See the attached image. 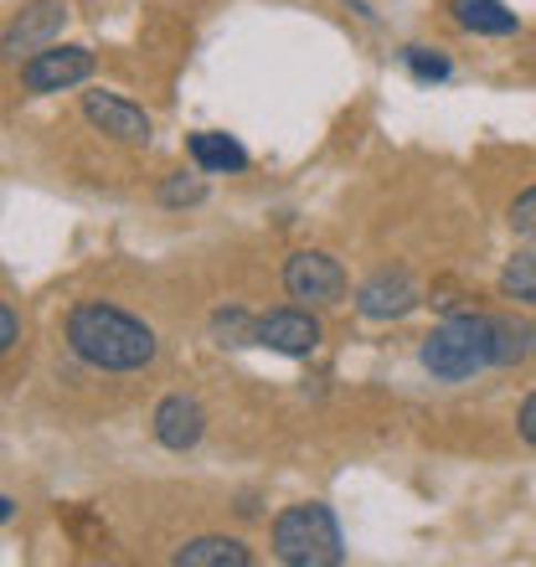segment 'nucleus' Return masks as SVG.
I'll return each mask as SVG.
<instances>
[{
    "label": "nucleus",
    "mask_w": 536,
    "mask_h": 567,
    "mask_svg": "<svg viewBox=\"0 0 536 567\" xmlns=\"http://www.w3.org/2000/svg\"><path fill=\"white\" fill-rule=\"evenodd\" d=\"M155 439H161L171 454H186V449L202 444V433H207V408L196 403V398H186V392H171V398H161V408H155Z\"/></svg>",
    "instance_id": "obj_9"
},
{
    "label": "nucleus",
    "mask_w": 536,
    "mask_h": 567,
    "mask_svg": "<svg viewBox=\"0 0 536 567\" xmlns=\"http://www.w3.org/2000/svg\"><path fill=\"white\" fill-rule=\"evenodd\" d=\"M402 68L418 78V83H444L454 73V62L439 52V47H402Z\"/></svg>",
    "instance_id": "obj_17"
},
{
    "label": "nucleus",
    "mask_w": 536,
    "mask_h": 567,
    "mask_svg": "<svg viewBox=\"0 0 536 567\" xmlns=\"http://www.w3.org/2000/svg\"><path fill=\"white\" fill-rule=\"evenodd\" d=\"M268 542H274V557L289 563V567H336V563H346L341 522H336V511L320 506V501H305V506L279 511V522H274Z\"/></svg>",
    "instance_id": "obj_3"
},
{
    "label": "nucleus",
    "mask_w": 536,
    "mask_h": 567,
    "mask_svg": "<svg viewBox=\"0 0 536 567\" xmlns=\"http://www.w3.org/2000/svg\"><path fill=\"white\" fill-rule=\"evenodd\" d=\"M423 367L433 382H470L475 372L495 367V315L485 310H454L444 326L423 336Z\"/></svg>",
    "instance_id": "obj_2"
},
{
    "label": "nucleus",
    "mask_w": 536,
    "mask_h": 567,
    "mask_svg": "<svg viewBox=\"0 0 536 567\" xmlns=\"http://www.w3.org/2000/svg\"><path fill=\"white\" fill-rule=\"evenodd\" d=\"M68 351L93 372H140L155 361L161 341L140 315L104 299H83L68 310Z\"/></svg>",
    "instance_id": "obj_1"
},
{
    "label": "nucleus",
    "mask_w": 536,
    "mask_h": 567,
    "mask_svg": "<svg viewBox=\"0 0 536 567\" xmlns=\"http://www.w3.org/2000/svg\"><path fill=\"white\" fill-rule=\"evenodd\" d=\"M93 78V52L89 47H47L37 58L21 62V89L27 93H68Z\"/></svg>",
    "instance_id": "obj_6"
},
{
    "label": "nucleus",
    "mask_w": 536,
    "mask_h": 567,
    "mask_svg": "<svg viewBox=\"0 0 536 567\" xmlns=\"http://www.w3.org/2000/svg\"><path fill=\"white\" fill-rule=\"evenodd\" d=\"M511 233H516V238H526V243H536V186H526L522 196H516V202H511Z\"/></svg>",
    "instance_id": "obj_19"
},
{
    "label": "nucleus",
    "mask_w": 536,
    "mask_h": 567,
    "mask_svg": "<svg viewBox=\"0 0 536 567\" xmlns=\"http://www.w3.org/2000/svg\"><path fill=\"white\" fill-rule=\"evenodd\" d=\"M161 202H165V207H196V202H207V181L176 171V176H165Z\"/></svg>",
    "instance_id": "obj_18"
},
{
    "label": "nucleus",
    "mask_w": 536,
    "mask_h": 567,
    "mask_svg": "<svg viewBox=\"0 0 536 567\" xmlns=\"http://www.w3.org/2000/svg\"><path fill=\"white\" fill-rule=\"evenodd\" d=\"M536 351V326L516 315H495V367H522Z\"/></svg>",
    "instance_id": "obj_14"
},
{
    "label": "nucleus",
    "mask_w": 536,
    "mask_h": 567,
    "mask_svg": "<svg viewBox=\"0 0 536 567\" xmlns=\"http://www.w3.org/2000/svg\"><path fill=\"white\" fill-rule=\"evenodd\" d=\"M186 150H192L196 171H207V176H217V171H243L248 165V150L238 145L233 135H212V130H202V135L186 140Z\"/></svg>",
    "instance_id": "obj_13"
},
{
    "label": "nucleus",
    "mask_w": 536,
    "mask_h": 567,
    "mask_svg": "<svg viewBox=\"0 0 536 567\" xmlns=\"http://www.w3.org/2000/svg\"><path fill=\"white\" fill-rule=\"evenodd\" d=\"M449 11H454V21H460L464 31H475V37H511V31L522 27L506 0H449Z\"/></svg>",
    "instance_id": "obj_12"
},
{
    "label": "nucleus",
    "mask_w": 536,
    "mask_h": 567,
    "mask_svg": "<svg viewBox=\"0 0 536 567\" xmlns=\"http://www.w3.org/2000/svg\"><path fill=\"white\" fill-rule=\"evenodd\" d=\"M62 27H68V0H31V6H21L0 27V62L21 68L27 58H37V52L58 42Z\"/></svg>",
    "instance_id": "obj_4"
},
{
    "label": "nucleus",
    "mask_w": 536,
    "mask_h": 567,
    "mask_svg": "<svg viewBox=\"0 0 536 567\" xmlns=\"http://www.w3.org/2000/svg\"><path fill=\"white\" fill-rule=\"evenodd\" d=\"M516 433H522L526 444L536 449V392H532V398H526V403H522V413H516Z\"/></svg>",
    "instance_id": "obj_21"
},
{
    "label": "nucleus",
    "mask_w": 536,
    "mask_h": 567,
    "mask_svg": "<svg viewBox=\"0 0 536 567\" xmlns=\"http://www.w3.org/2000/svg\"><path fill=\"white\" fill-rule=\"evenodd\" d=\"M501 295L536 310V248H522V254L506 258V269H501Z\"/></svg>",
    "instance_id": "obj_15"
},
{
    "label": "nucleus",
    "mask_w": 536,
    "mask_h": 567,
    "mask_svg": "<svg viewBox=\"0 0 536 567\" xmlns=\"http://www.w3.org/2000/svg\"><path fill=\"white\" fill-rule=\"evenodd\" d=\"M16 341H21V315H16L11 305H0V361L11 357Z\"/></svg>",
    "instance_id": "obj_20"
},
{
    "label": "nucleus",
    "mask_w": 536,
    "mask_h": 567,
    "mask_svg": "<svg viewBox=\"0 0 536 567\" xmlns=\"http://www.w3.org/2000/svg\"><path fill=\"white\" fill-rule=\"evenodd\" d=\"M284 289L299 305H341L346 299V269L330 254H315V248H299L284 264Z\"/></svg>",
    "instance_id": "obj_5"
},
{
    "label": "nucleus",
    "mask_w": 536,
    "mask_h": 567,
    "mask_svg": "<svg viewBox=\"0 0 536 567\" xmlns=\"http://www.w3.org/2000/svg\"><path fill=\"white\" fill-rule=\"evenodd\" d=\"M171 563L176 567H248L254 553L238 537H192L171 553Z\"/></svg>",
    "instance_id": "obj_11"
},
{
    "label": "nucleus",
    "mask_w": 536,
    "mask_h": 567,
    "mask_svg": "<svg viewBox=\"0 0 536 567\" xmlns=\"http://www.w3.org/2000/svg\"><path fill=\"white\" fill-rule=\"evenodd\" d=\"M11 516H16V501H11V495H0V526L11 522Z\"/></svg>",
    "instance_id": "obj_22"
},
{
    "label": "nucleus",
    "mask_w": 536,
    "mask_h": 567,
    "mask_svg": "<svg viewBox=\"0 0 536 567\" xmlns=\"http://www.w3.org/2000/svg\"><path fill=\"white\" fill-rule=\"evenodd\" d=\"M212 336L223 346H258V320L243 305H227V310L212 315Z\"/></svg>",
    "instance_id": "obj_16"
},
{
    "label": "nucleus",
    "mask_w": 536,
    "mask_h": 567,
    "mask_svg": "<svg viewBox=\"0 0 536 567\" xmlns=\"http://www.w3.org/2000/svg\"><path fill=\"white\" fill-rule=\"evenodd\" d=\"M83 120L99 130V135L120 140V145H150V135H155V124H150V114L140 104H130V99H120V93H83Z\"/></svg>",
    "instance_id": "obj_7"
},
{
    "label": "nucleus",
    "mask_w": 536,
    "mask_h": 567,
    "mask_svg": "<svg viewBox=\"0 0 536 567\" xmlns=\"http://www.w3.org/2000/svg\"><path fill=\"white\" fill-rule=\"evenodd\" d=\"M320 320L310 315V305H284V310H268L258 320V346L279 351V357H310L320 346Z\"/></svg>",
    "instance_id": "obj_8"
},
{
    "label": "nucleus",
    "mask_w": 536,
    "mask_h": 567,
    "mask_svg": "<svg viewBox=\"0 0 536 567\" xmlns=\"http://www.w3.org/2000/svg\"><path fill=\"white\" fill-rule=\"evenodd\" d=\"M357 310L367 320H402L408 310H418V284L408 274H372V279L357 289Z\"/></svg>",
    "instance_id": "obj_10"
}]
</instances>
